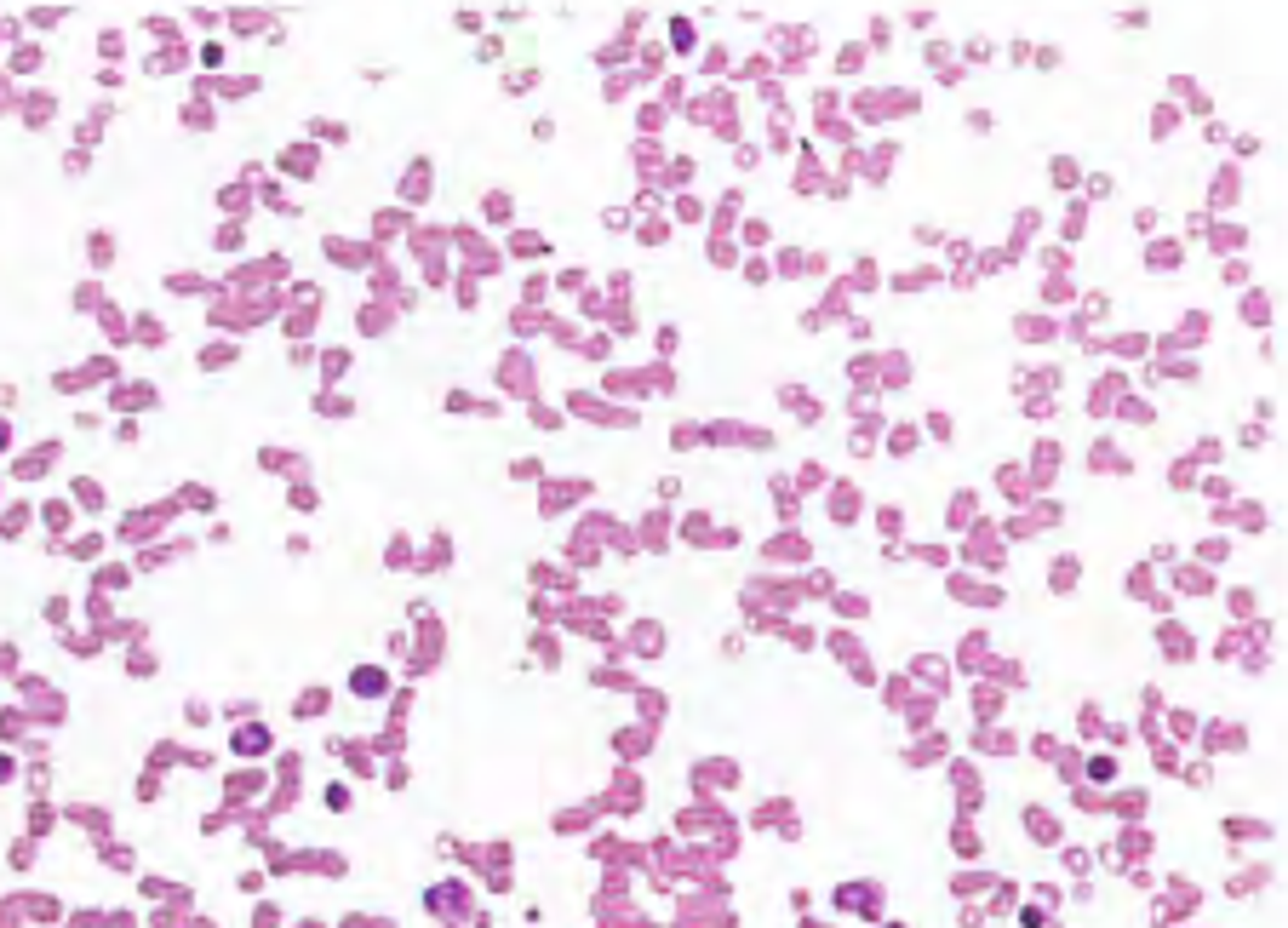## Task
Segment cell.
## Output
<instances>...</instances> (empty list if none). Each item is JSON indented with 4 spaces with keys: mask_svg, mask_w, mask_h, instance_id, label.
I'll list each match as a JSON object with an SVG mask.
<instances>
[{
    "mask_svg": "<svg viewBox=\"0 0 1288 928\" xmlns=\"http://www.w3.org/2000/svg\"><path fill=\"white\" fill-rule=\"evenodd\" d=\"M0 447H6V424H0Z\"/></svg>",
    "mask_w": 1288,
    "mask_h": 928,
    "instance_id": "6da1fadb",
    "label": "cell"
}]
</instances>
